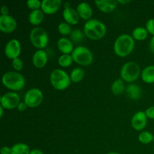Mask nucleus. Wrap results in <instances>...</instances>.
<instances>
[{"mask_svg":"<svg viewBox=\"0 0 154 154\" xmlns=\"http://www.w3.org/2000/svg\"><path fill=\"white\" fill-rule=\"evenodd\" d=\"M135 39L129 34H122L117 38L114 44V51L117 56L126 57L133 51Z\"/></svg>","mask_w":154,"mask_h":154,"instance_id":"1","label":"nucleus"},{"mask_svg":"<svg viewBox=\"0 0 154 154\" xmlns=\"http://www.w3.org/2000/svg\"><path fill=\"white\" fill-rule=\"evenodd\" d=\"M84 32L88 38L99 40L105 37L107 32V28L102 21L97 19H90L84 24Z\"/></svg>","mask_w":154,"mask_h":154,"instance_id":"2","label":"nucleus"},{"mask_svg":"<svg viewBox=\"0 0 154 154\" xmlns=\"http://www.w3.org/2000/svg\"><path fill=\"white\" fill-rule=\"evenodd\" d=\"M2 82L7 89L17 92L23 88L26 84V80L23 75L20 72L9 71L2 75Z\"/></svg>","mask_w":154,"mask_h":154,"instance_id":"3","label":"nucleus"},{"mask_svg":"<svg viewBox=\"0 0 154 154\" xmlns=\"http://www.w3.org/2000/svg\"><path fill=\"white\" fill-rule=\"evenodd\" d=\"M50 82L55 90L63 91L70 86L72 81L70 75H68L64 70L56 69L51 72L50 75Z\"/></svg>","mask_w":154,"mask_h":154,"instance_id":"4","label":"nucleus"},{"mask_svg":"<svg viewBox=\"0 0 154 154\" xmlns=\"http://www.w3.org/2000/svg\"><path fill=\"white\" fill-rule=\"evenodd\" d=\"M141 73L140 66L135 62H127L123 64L120 69V77L127 83H132L136 81Z\"/></svg>","mask_w":154,"mask_h":154,"instance_id":"5","label":"nucleus"},{"mask_svg":"<svg viewBox=\"0 0 154 154\" xmlns=\"http://www.w3.org/2000/svg\"><path fill=\"white\" fill-rule=\"evenodd\" d=\"M75 63L82 66H88L93 62V54L89 48L84 46H78L72 54Z\"/></svg>","mask_w":154,"mask_h":154,"instance_id":"6","label":"nucleus"},{"mask_svg":"<svg viewBox=\"0 0 154 154\" xmlns=\"http://www.w3.org/2000/svg\"><path fill=\"white\" fill-rule=\"evenodd\" d=\"M29 40L32 45L38 50H44L49 43V37L44 29L35 27L29 33Z\"/></svg>","mask_w":154,"mask_h":154,"instance_id":"7","label":"nucleus"},{"mask_svg":"<svg viewBox=\"0 0 154 154\" xmlns=\"http://www.w3.org/2000/svg\"><path fill=\"white\" fill-rule=\"evenodd\" d=\"M44 99L43 93L38 88H32L26 93L24 96V102L30 108L39 106Z\"/></svg>","mask_w":154,"mask_h":154,"instance_id":"8","label":"nucleus"},{"mask_svg":"<svg viewBox=\"0 0 154 154\" xmlns=\"http://www.w3.org/2000/svg\"><path fill=\"white\" fill-rule=\"evenodd\" d=\"M0 102L5 110H13L17 108L20 102V98L17 92L10 91L2 96Z\"/></svg>","mask_w":154,"mask_h":154,"instance_id":"9","label":"nucleus"},{"mask_svg":"<svg viewBox=\"0 0 154 154\" xmlns=\"http://www.w3.org/2000/svg\"><path fill=\"white\" fill-rule=\"evenodd\" d=\"M21 44L17 39H11L5 47V55L10 60L18 58L21 54Z\"/></svg>","mask_w":154,"mask_h":154,"instance_id":"10","label":"nucleus"},{"mask_svg":"<svg viewBox=\"0 0 154 154\" xmlns=\"http://www.w3.org/2000/svg\"><path fill=\"white\" fill-rule=\"evenodd\" d=\"M17 26L16 20L11 15H1L0 16V31L3 33H11Z\"/></svg>","mask_w":154,"mask_h":154,"instance_id":"11","label":"nucleus"},{"mask_svg":"<svg viewBox=\"0 0 154 154\" xmlns=\"http://www.w3.org/2000/svg\"><path fill=\"white\" fill-rule=\"evenodd\" d=\"M147 123V117L144 111H139L135 113L131 120V125L136 131H142Z\"/></svg>","mask_w":154,"mask_h":154,"instance_id":"12","label":"nucleus"},{"mask_svg":"<svg viewBox=\"0 0 154 154\" xmlns=\"http://www.w3.org/2000/svg\"><path fill=\"white\" fill-rule=\"evenodd\" d=\"M61 5V0H43L42 2L41 10L45 14H54L60 8Z\"/></svg>","mask_w":154,"mask_h":154,"instance_id":"13","label":"nucleus"},{"mask_svg":"<svg viewBox=\"0 0 154 154\" xmlns=\"http://www.w3.org/2000/svg\"><path fill=\"white\" fill-rule=\"evenodd\" d=\"M48 62V56L45 50H38L32 56V64L37 69H42Z\"/></svg>","mask_w":154,"mask_h":154,"instance_id":"14","label":"nucleus"},{"mask_svg":"<svg viewBox=\"0 0 154 154\" xmlns=\"http://www.w3.org/2000/svg\"><path fill=\"white\" fill-rule=\"evenodd\" d=\"M63 17L65 22L71 26L76 25L80 20V16L77 10L72 7L64 8L63 11Z\"/></svg>","mask_w":154,"mask_h":154,"instance_id":"15","label":"nucleus"},{"mask_svg":"<svg viewBox=\"0 0 154 154\" xmlns=\"http://www.w3.org/2000/svg\"><path fill=\"white\" fill-rule=\"evenodd\" d=\"M94 3L101 11L108 14L114 11L117 8L118 2L114 0H96Z\"/></svg>","mask_w":154,"mask_h":154,"instance_id":"16","label":"nucleus"},{"mask_svg":"<svg viewBox=\"0 0 154 154\" xmlns=\"http://www.w3.org/2000/svg\"><path fill=\"white\" fill-rule=\"evenodd\" d=\"M57 48L63 54H72L74 51V44L69 38H60L57 41Z\"/></svg>","mask_w":154,"mask_h":154,"instance_id":"17","label":"nucleus"},{"mask_svg":"<svg viewBox=\"0 0 154 154\" xmlns=\"http://www.w3.org/2000/svg\"><path fill=\"white\" fill-rule=\"evenodd\" d=\"M76 10L79 14L80 18L87 21L91 19L92 16H93V8L87 2H81L78 4Z\"/></svg>","mask_w":154,"mask_h":154,"instance_id":"18","label":"nucleus"},{"mask_svg":"<svg viewBox=\"0 0 154 154\" xmlns=\"http://www.w3.org/2000/svg\"><path fill=\"white\" fill-rule=\"evenodd\" d=\"M44 17H45V14L41 9L32 11L28 17L29 22L32 26H35L37 27V26L40 25L43 22Z\"/></svg>","mask_w":154,"mask_h":154,"instance_id":"19","label":"nucleus"},{"mask_svg":"<svg viewBox=\"0 0 154 154\" xmlns=\"http://www.w3.org/2000/svg\"><path fill=\"white\" fill-rule=\"evenodd\" d=\"M141 80L144 83L151 84L154 83V66L150 65L147 66L141 71Z\"/></svg>","mask_w":154,"mask_h":154,"instance_id":"20","label":"nucleus"},{"mask_svg":"<svg viewBox=\"0 0 154 154\" xmlns=\"http://www.w3.org/2000/svg\"><path fill=\"white\" fill-rule=\"evenodd\" d=\"M126 92L129 98L133 100H138L141 97V89L135 84H130L126 87Z\"/></svg>","mask_w":154,"mask_h":154,"instance_id":"21","label":"nucleus"},{"mask_svg":"<svg viewBox=\"0 0 154 154\" xmlns=\"http://www.w3.org/2000/svg\"><path fill=\"white\" fill-rule=\"evenodd\" d=\"M111 90L113 94L115 96H119V95L122 94L126 90L124 81L122 78H118V79L115 80L111 84Z\"/></svg>","mask_w":154,"mask_h":154,"instance_id":"22","label":"nucleus"},{"mask_svg":"<svg viewBox=\"0 0 154 154\" xmlns=\"http://www.w3.org/2000/svg\"><path fill=\"white\" fill-rule=\"evenodd\" d=\"M148 32L146 29V28L142 26H138L134 29L132 31V36L135 40L137 41H144L148 36Z\"/></svg>","mask_w":154,"mask_h":154,"instance_id":"23","label":"nucleus"},{"mask_svg":"<svg viewBox=\"0 0 154 154\" xmlns=\"http://www.w3.org/2000/svg\"><path fill=\"white\" fill-rule=\"evenodd\" d=\"M29 147L24 143H17L11 147V154H29Z\"/></svg>","mask_w":154,"mask_h":154,"instance_id":"24","label":"nucleus"},{"mask_svg":"<svg viewBox=\"0 0 154 154\" xmlns=\"http://www.w3.org/2000/svg\"><path fill=\"white\" fill-rule=\"evenodd\" d=\"M85 76V72L83 69L80 67L75 68L71 72L70 78L72 82L73 83H79L83 80V78Z\"/></svg>","mask_w":154,"mask_h":154,"instance_id":"25","label":"nucleus"},{"mask_svg":"<svg viewBox=\"0 0 154 154\" xmlns=\"http://www.w3.org/2000/svg\"><path fill=\"white\" fill-rule=\"evenodd\" d=\"M84 32L81 30L80 29H75L72 30V33L69 35V39L73 42V44H78L81 43L84 38Z\"/></svg>","mask_w":154,"mask_h":154,"instance_id":"26","label":"nucleus"},{"mask_svg":"<svg viewBox=\"0 0 154 154\" xmlns=\"http://www.w3.org/2000/svg\"><path fill=\"white\" fill-rule=\"evenodd\" d=\"M58 64L63 68H68L72 66L74 62L72 54H62L58 58Z\"/></svg>","mask_w":154,"mask_h":154,"instance_id":"27","label":"nucleus"},{"mask_svg":"<svg viewBox=\"0 0 154 154\" xmlns=\"http://www.w3.org/2000/svg\"><path fill=\"white\" fill-rule=\"evenodd\" d=\"M138 141L143 144H148L153 141V135L148 131H142L138 135Z\"/></svg>","mask_w":154,"mask_h":154,"instance_id":"28","label":"nucleus"},{"mask_svg":"<svg viewBox=\"0 0 154 154\" xmlns=\"http://www.w3.org/2000/svg\"><path fill=\"white\" fill-rule=\"evenodd\" d=\"M57 30H58V32L63 35H70L73 29L72 28V26L69 25V23L66 22H62L58 25Z\"/></svg>","mask_w":154,"mask_h":154,"instance_id":"29","label":"nucleus"},{"mask_svg":"<svg viewBox=\"0 0 154 154\" xmlns=\"http://www.w3.org/2000/svg\"><path fill=\"white\" fill-rule=\"evenodd\" d=\"M26 5L30 10H39L42 7V2L39 0H28L26 2Z\"/></svg>","mask_w":154,"mask_h":154,"instance_id":"30","label":"nucleus"},{"mask_svg":"<svg viewBox=\"0 0 154 154\" xmlns=\"http://www.w3.org/2000/svg\"><path fill=\"white\" fill-rule=\"evenodd\" d=\"M11 65L15 72H20L23 68V63L22 60L20 58H19V57L12 60Z\"/></svg>","mask_w":154,"mask_h":154,"instance_id":"31","label":"nucleus"},{"mask_svg":"<svg viewBox=\"0 0 154 154\" xmlns=\"http://www.w3.org/2000/svg\"><path fill=\"white\" fill-rule=\"evenodd\" d=\"M146 29L147 30L148 33L151 34L152 35L154 36V19L151 18V19L148 20L146 23Z\"/></svg>","mask_w":154,"mask_h":154,"instance_id":"32","label":"nucleus"},{"mask_svg":"<svg viewBox=\"0 0 154 154\" xmlns=\"http://www.w3.org/2000/svg\"><path fill=\"white\" fill-rule=\"evenodd\" d=\"M144 112H145L146 116H147V118L154 120V106H151L147 108V109L145 110Z\"/></svg>","mask_w":154,"mask_h":154,"instance_id":"33","label":"nucleus"},{"mask_svg":"<svg viewBox=\"0 0 154 154\" xmlns=\"http://www.w3.org/2000/svg\"><path fill=\"white\" fill-rule=\"evenodd\" d=\"M29 107L27 106V105L25 103V102H24V101H23V102H20V104L18 105L17 109L19 111H20V112H23V111H25Z\"/></svg>","mask_w":154,"mask_h":154,"instance_id":"34","label":"nucleus"},{"mask_svg":"<svg viewBox=\"0 0 154 154\" xmlns=\"http://www.w3.org/2000/svg\"><path fill=\"white\" fill-rule=\"evenodd\" d=\"M0 153L1 154H11V147H6V146L2 147L0 150Z\"/></svg>","mask_w":154,"mask_h":154,"instance_id":"35","label":"nucleus"},{"mask_svg":"<svg viewBox=\"0 0 154 154\" xmlns=\"http://www.w3.org/2000/svg\"><path fill=\"white\" fill-rule=\"evenodd\" d=\"M9 9L8 7L5 5H3L1 8V14L2 15H8Z\"/></svg>","mask_w":154,"mask_h":154,"instance_id":"36","label":"nucleus"},{"mask_svg":"<svg viewBox=\"0 0 154 154\" xmlns=\"http://www.w3.org/2000/svg\"><path fill=\"white\" fill-rule=\"evenodd\" d=\"M149 48H150V51L154 54V36H153L150 39V43H149Z\"/></svg>","mask_w":154,"mask_h":154,"instance_id":"37","label":"nucleus"},{"mask_svg":"<svg viewBox=\"0 0 154 154\" xmlns=\"http://www.w3.org/2000/svg\"><path fill=\"white\" fill-rule=\"evenodd\" d=\"M29 154H44V153L39 149H33L31 150Z\"/></svg>","mask_w":154,"mask_h":154,"instance_id":"38","label":"nucleus"},{"mask_svg":"<svg viewBox=\"0 0 154 154\" xmlns=\"http://www.w3.org/2000/svg\"><path fill=\"white\" fill-rule=\"evenodd\" d=\"M4 108L0 105V117H3V114H4Z\"/></svg>","mask_w":154,"mask_h":154,"instance_id":"39","label":"nucleus"},{"mask_svg":"<svg viewBox=\"0 0 154 154\" xmlns=\"http://www.w3.org/2000/svg\"><path fill=\"white\" fill-rule=\"evenodd\" d=\"M118 3H120V4H127V3H129L130 2V1L129 0H128V1H123V0H119Z\"/></svg>","mask_w":154,"mask_h":154,"instance_id":"40","label":"nucleus"},{"mask_svg":"<svg viewBox=\"0 0 154 154\" xmlns=\"http://www.w3.org/2000/svg\"><path fill=\"white\" fill-rule=\"evenodd\" d=\"M107 154H120V153H117V152H110V153Z\"/></svg>","mask_w":154,"mask_h":154,"instance_id":"41","label":"nucleus"},{"mask_svg":"<svg viewBox=\"0 0 154 154\" xmlns=\"http://www.w3.org/2000/svg\"><path fill=\"white\" fill-rule=\"evenodd\" d=\"M153 143H154V135H153Z\"/></svg>","mask_w":154,"mask_h":154,"instance_id":"42","label":"nucleus"}]
</instances>
